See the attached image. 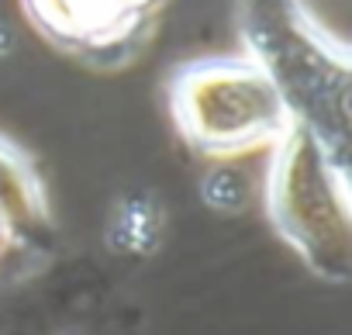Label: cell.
<instances>
[{
  "instance_id": "6da1fadb",
  "label": "cell",
  "mask_w": 352,
  "mask_h": 335,
  "mask_svg": "<svg viewBox=\"0 0 352 335\" xmlns=\"http://www.w3.org/2000/svg\"><path fill=\"white\" fill-rule=\"evenodd\" d=\"M239 35L294 121L349 155V45L304 0H239Z\"/></svg>"
},
{
  "instance_id": "7a4b0ae2",
  "label": "cell",
  "mask_w": 352,
  "mask_h": 335,
  "mask_svg": "<svg viewBox=\"0 0 352 335\" xmlns=\"http://www.w3.org/2000/svg\"><path fill=\"white\" fill-rule=\"evenodd\" d=\"M263 208L280 242L328 283L352 273L349 155L297 125L270 149Z\"/></svg>"
},
{
  "instance_id": "3957f363",
  "label": "cell",
  "mask_w": 352,
  "mask_h": 335,
  "mask_svg": "<svg viewBox=\"0 0 352 335\" xmlns=\"http://www.w3.org/2000/svg\"><path fill=\"white\" fill-rule=\"evenodd\" d=\"M166 107L176 135L211 162L270 152L294 128L273 80L242 52L176 66L166 83Z\"/></svg>"
},
{
  "instance_id": "277c9868",
  "label": "cell",
  "mask_w": 352,
  "mask_h": 335,
  "mask_svg": "<svg viewBox=\"0 0 352 335\" xmlns=\"http://www.w3.org/2000/svg\"><path fill=\"white\" fill-rule=\"evenodd\" d=\"M28 25L63 56L118 69L138 56L169 0H18Z\"/></svg>"
},
{
  "instance_id": "5b68a950",
  "label": "cell",
  "mask_w": 352,
  "mask_h": 335,
  "mask_svg": "<svg viewBox=\"0 0 352 335\" xmlns=\"http://www.w3.org/2000/svg\"><path fill=\"white\" fill-rule=\"evenodd\" d=\"M0 211L8 215L14 235H18V221H25L28 228L49 221L45 184L35 170V162L8 135H0Z\"/></svg>"
},
{
  "instance_id": "8992f818",
  "label": "cell",
  "mask_w": 352,
  "mask_h": 335,
  "mask_svg": "<svg viewBox=\"0 0 352 335\" xmlns=\"http://www.w3.org/2000/svg\"><path fill=\"white\" fill-rule=\"evenodd\" d=\"M162 232H166L162 204L148 194H135V197L128 194L114 208V215L104 228V239L118 256L138 259V256H152L162 246Z\"/></svg>"
},
{
  "instance_id": "52a82bcc",
  "label": "cell",
  "mask_w": 352,
  "mask_h": 335,
  "mask_svg": "<svg viewBox=\"0 0 352 335\" xmlns=\"http://www.w3.org/2000/svg\"><path fill=\"white\" fill-rule=\"evenodd\" d=\"M249 173H242L235 159L225 162H211V170L201 177V197L211 211L218 215H239L249 208L252 194H249Z\"/></svg>"
},
{
  "instance_id": "ba28073f",
  "label": "cell",
  "mask_w": 352,
  "mask_h": 335,
  "mask_svg": "<svg viewBox=\"0 0 352 335\" xmlns=\"http://www.w3.org/2000/svg\"><path fill=\"white\" fill-rule=\"evenodd\" d=\"M14 242V228H11V221H8V215L0 211V256H4V249Z\"/></svg>"
}]
</instances>
